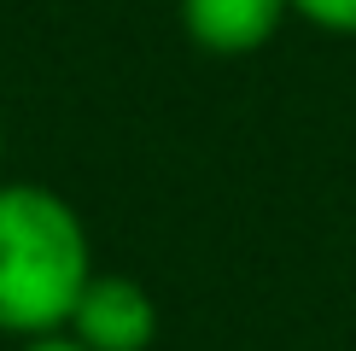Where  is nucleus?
<instances>
[{
  "instance_id": "1",
  "label": "nucleus",
  "mask_w": 356,
  "mask_h": 351,
  "mask_svg": "<svg viewBox=\"0 0 356 351\" xmlns=\"http://www.w3.org/2000/svg\"><path fill=\"white\" fill-rule=\"evenodd\" d=\"M88 275L94 246L76 205L41 182H0V334H65Z\"/></svg>"
},
{
  "instance_id": "4",
  "label": "nucleus",
  "mask_w": 356,
  "mask_h": 351,
  "mask_svg": "<svg viewBox=\"0 0 356 351\" xmlns=\"http://www.w3.org/2000/svg\"><path fill=\"white\" fill-rule=\"evenodd\" d=\"M292 18L327 29V36H356V0H292Z\"/></svg>"
},
{
  "instance_id": "6",
  "label": "nucleus",
  "mask_w": 356,
  "mask_h": 351,
  "mask_svg": "<svg viewBox=\"0 0 356 351\" xmlns=\"http://www.w3.org/2000/svg\"><path fill=\"white\" fill-rule=\"evenodd\" d=\"M0 158H6V129H0Z\"/></svg>"
},
{
  "instance_id": "2",
  "label": "nucleus",
  "mask_w": 356,
  "mask_h": 351,
  "mask_svg": "<svg viewBox=\"0 0 356 351\" xmlns=\"http://www.w3.org/2000/svg\"><path fill=\"white\" fill-rule=\"evenodd\" d=\"M65 334L76 340L82 351H152L158 340V299L146 292V281L135 275H106L94 270L70 311Z\"/></svg>"
},
{
  "instance_id": "3",
  "label": "nucleus",
  "mask_w": 356,
  "mask_h": 351,
  "mask_svg": "<svg viewBox=\"0 0 356 351\" xmlns=\"http://www.w3.org/2000/svg\"><path fill=\"white\" fill-rule=\"evenodd\" d=\"M175 12L199 53L245 58L280 36V24L292 18V0H181Z\"/></svg>"
},
{
  "instance_id": "5",
  "label": "nucleus",
  "mask_w": 356,
  "mask_h": 351,
  "mask_svg": "<svg viewBox=\"0 0 356 351\" xmlns=\"http://www.w3.org/2000/svg\"><path fill=\"white\" fill-rule=\"evenodd\" d=\"M18 351H82V345L70 340V334H41V340H24Z\"/></svg>"
}]
</instances>
